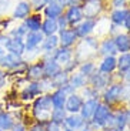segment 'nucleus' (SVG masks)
<instances>
[{"instance_id":"obj_18","label":"nucleus","mask_w":130,"mask_h":131,"mask_svg":"<svg viewBox=\"0 0 130 131\" xmlns=\"http://www.w3.org/2000/svg\"><path fill=\"white\" fill-rule=\"evenodd\" d=\"M99 103H100V98H89V100H85L83 105H81L80 111V117L85 120V121H90L91 117H93L94 111H96V108H97Z\"/></svg>"},{"instance_id":"obj_50","label":"nucleus","mask_w":130,"mask_h":131,"mask_svg":"<svg viewBox=\"0 0 130 131\" xmlns=\"http://www.w3.org/2000/svg\"><path fill=\"white\" fill-rule=\"evenodd\" d=\"M101 131H103V130H101Z\"/></svg>"},{"instance_id":"obj_11","label":"nucleus","mask_w":130,"mask_h":131,"mask_svg":"<svg viewBox=\"0 0 130 131\" xmlns=\"http://www.w3.org/2000/svg\"><path fill=\"white\" fill-rule=\"evenodd\" d=\"M44 39V34L42 31H27V34L24 36V47L26 51H37L42 46V41Z\"/></svg>"},{"instance_id":"obj_38","label":"nucleus","mask_w":130,"mask_h":131,"mask_svg":"<svg viewBox=\"0 0 130 131\" xmlns=\"http://www.w3.org/2000/svg\"><path fill=\"white\" fill-rule=\"evenodd\" d=\"M47 3H49V0H30V4H32V7L36 10V12L43 10L47 6Z\"/></svg>"},{"instance_id":"obj_44","label":"nucleus","mask_w":130,"mask_h":131,"mask_svg":"<svg viewBox=\"0 0 130 131\" xmlns=\"http://www.w3.org/2000/svg\"><path fill=\"white\" fill-rule=\"evenodd\" d=\"M10 131H27V125L24 123H17Z\"/></svg>"},{"instance_id":"obj_33","label":"nucleus","mask_w":130,"mask_h":131,"mask_svg":"<svg viewBox=\"0 0 130 131\" xmlns=\"http://www.w3.org/2000/svg\"><path fill=\"white\" fill-rule=\"evenodd\" d=\"M40 31L44 34V36H53V34H57L59 33V26L57 21L53 19H44L42 23V29Z\"/></svg>"},{"instance_id":"obj_26","label":"nucleus","mask_w":130,"mask_h":131,"mask_svg":"<svg viewBox=\"0 0 130 131\" xmlns=\"http://www.w3.org/2000/svg\"><path fill=\"white\" fill-rule=\"evenodd\" d=\"M116 59H117V71L114 73V75H116L117 80H120L122 79V74L130 69V51L129 53L117 54Z\"/></svg>"},{"instance_id":"obj_40","label":"nucleus","mask_w":130,"mask_h":131,"mask_svg":"<svg viewBox=\"0 0 130 131\" xmlns=\"http://www.w3.org/2000/svg\"><path fill=\"white\" fill-rule=\"evenodd\" d=\"M46 131H63V130H62V125H60V124L47 121V123H46Z\"/></svg>"},{"instance_id":"obj_49","label":"nucleus","mask_w":130,"mask_h":131,"mask_svg":"<svg viewBox=\"0 0 130 131\" xmlns=\"http://www.w3.org/2000/svg\"><path fill=\"white\" fill-rule=\"evenodd\" d=\"M129 131H130V127H129Z\"/></svg>"},{"instance_id":"obj_2","label":"nucleus","mask_w":130,"mask_h":131,"mask_svg":"<svg viewBox=\"0 0 130 131\" xmlns=\"http://www.w3.org/2000/svg\"><path fill=\"white\" fill-rule=\"evenodd\" d=\"M123 91H124V84L120 80H116L100 93V101L113 108L123 105Z\"/></svg>"},{"instance_id":"obj_16","label":"nucleus","mask_w":130,"mask_h":131,"mask_svg":"<svg viewBox=\"0 0 130 131\" xmlns=\"http://www.w3.org/2000/svg\"><path fill=\"white\" fill-rule=\"evenodd\" d=\"M23 61H24L23 57L16 56V54H13V53H7L6 51V54L3 56V59L0 60V69L9 73V71H12V70H14L16 67H19Z\"/></svg>"},{"instance_id":"obj_48","label":"nucleus","mask_w":130,"mask_h":131,"mask_svg":"<svg viewBox=\"0 0 130 131\" xmlns=\"http://www.w3.org/2000/svg\"><path fill=\"white\" fill-rule=\"evenodd\" d=\"M124 105H127V107L130 108V100H129V101H127V103H126V104H124Z\"/></svg>"},{"instance_id":"obj_28","label":"nucleus","mask_w":130,"mask_h":131,"mask_svg":"<svg viewBox=\"0 0 130 131\" xmlns=\"http://www.w3.org/2000/svg\"><path fill=\"white\" fill-rule=\"evenodd\" d=\"M69 85L75 91H80L81 89H85L86 85H87V77H85L79 71H75L69 75Z\"/></svg>"},{"instance_id":"obj_36","label":"nucleus","mask_w":130,"mask_h":131,"mask_svg":"<svg viewBox=\"0 0 130 131\" xmlns=\"http://www.w3.org/2000/svg\"><path fill=\"white\" fill-rule=\"evenodd\" d=\"M79 93H80V95L85 100H89V98H100V93L97 90H94L93 87H90V85H86L85 89H81Z\"/></svg>"},{"instance_id":"obj_9","label":"nucleus","mask_w":130,"mask_h":131,"mask_svg":"<svg viewBox=\"0 0 130 131\" xmlns=\"http://www.w3.org/2000/svg\"><path fill=\"white\" fill-rule=\"evenodd\" d=\"M81 10H83L85 17L97 19V16L103 10V0H85L81 4Z\"/></svg>"},{"instance_id":"obj_21","label":"nucleus","mask_w":130,"mask_h":131,"mask_svg":"<svg viewBox=\"0 0 130 131\" xmlns=\"http://www.w3.org/2000/svg\"><path fill=\"white\" fill-rule=\"evenodd\" d=\"M97 54L101 57H106V56H117V49H116V44L113 41V37H107V39L101 40V43H99V47H97Z\"/></svg>"},{"instance_id":"obj_24","label":"nucleus","mask_w":130,"mask_h":131,"mask_svg":"<svg viewBox=\"0 0 130 131\" xmlns=\"http://www.w3.org/2000/svg\"><path fill=\"white\" fill-rule=\"evenodd\" d=\"M67 95H69V93H67V90H66V87L53 90V91L50 93V98H52L53 108H64Z\"/></svg>"},{"instance_id":"obj_10","label":"nucleus","mask_w":130,"mask_h":131,"mask_svg":"<svg viewBox=\"0 0 130 131\" xmlns=\"http://www.w3.org/2000/svg\"><path fill=\"white\" fill-rule=\"evenodd\" d=\"M86 124H87V121H85L80 117V114H67L64 121L62 123V130L63 131H80Z\"/></svg>"},{"instance_id":"obj_3","label":"nucleus","mask_w":130,"mask_h":131,"mask_svg":"<svg viewBox=\"0 0 130 131\" xmlns=\"http://www.w3.org/2000/svg\"><path fill=\"white\" fill-rule=\"evenodd\" d=\"M103 131H129V123L123 111V105L114 107L109 115Z\"/></svg>"},{"instance_id":"obj_20","label":"nucleus","mask_w":130,"mask_h":131,"mask_svg":"<svg viewBox=\"0 0 130 131\" xmlns=\"http://www.w3.org/2000/svg\"><path fill=\"white\" fill-rule=\"evenodd\" d=\"M4 49L7 53H13L16 56L23 57V54L26 53V47H24V39L23 37H10L9 43L6 44Z\"/></svg>"},{"instance_id":"obj_4","label":"nucleus","mask_w":130,"mask_h":131,"mask_svg":"<svg viewBox=\"0 0 130 131\" xmlns=\"http://www.w3.org/2000/svg\"><path fill=\"white\" fill-rule=\"evenodd\" d=\"M112 110H113V107H110V105L104 104V103H99L97 108H96V111H94L93 117H91L90 121H87V125L91 128L93 131H101L104 127V124H106V121H107L109 115H110Z\"/></svg>"},{"instance_id":"obj_45","label":"nucleus","mask_w":130,"mask_h":131,"mask_svg":"<svg viewBox=\"0 0 130 131\" xmlns=\"http://www.w3.org/2000/svg\"><path fill=\"white\" fill-rule=\"evenodd\" d=\"M123 27L127 30V31L130 33V13H129V16L126 17V20H124V23H123Z\"/></svg>"},{"instance_id":"obj_41","label":"nucleus","mask_w":130,"mask_h":131,"mask_svg":"<svg viewBox=\"0 0 130 131\" xmlns=\"http://www.w3.org/2000/svg\"><path fill=\"white\" fill-rule=\"evenodd\" d=\"M7 77H9L7 71H4V70L0 69V90L6 87V84H7Z\"/></svg>"},{"instance_id":"obj_46","label":"nucleus","mask_w":130,"mask_h":131,"mask_svg":"<svg viewBox=\"0 0 130 131\" xmlns=\"http://www.w3.org/2000/svg\"><path fill=\"white\" fill-rule=\"evenodd\" d=\"M6 54V50H4V47H2L0 46V60L3 59V56Z\"/></svg>"},{"instance_id":"obj_42","label":"nucleus","mask_w":130,"mask_h":131,"mask_svg":"<svg viewBox=\"0 0 130 131\" xmlns=\"http://www.w3.org/2000/svg\"><path fill=\"white\" fill-rule=\"evenodd\" d=\"M126 4L127 0H112V6L114 9H123V7H126Z\"/></svg>"},{"instance_id":"obj_31","label":"nucleus","mask_w":130,"mask_h":131,"mask_svg":"<svg viewBox=\"0 0 130 131\" xmlns=\"http://www.w3.org/2000/svg\"><path fill=\"white\" fill-rule=\"evenodd\" d=\"M23 23H24V26L27 27V30L29 31H40V29H42V23H43V19H42V14H30L27 19L23 20Z\"/></svg>"},{"instance_id":"obj_47","label":"nucleus","mask_w":130,"mask_h":131,"mask_svg":"<svg viewBox=\"0 0 130 131\" xmlns=\"http://www.w3.org/2000/svg\"><path fill=\"white\" fill-rule=\"evenodd\" d=\"M80 131H93V130H91V128H90V127H89V125H87V124H86V125H85V127H83V128H81V130H80Z\"/></svg>"},{"instance_id":"obj_5","label":"nucleus","mask_w":130,"mask_h":131,"mask_svg":"<svg viewBox=\"0 0 130 131\" xmlns=\"http://www.w3.org/2000/svg\"><path fill=\"white\" fill-rule=\"evenodd\" d=\"M40 94H43L40 81H27L26 85L22 87V90L17 93V98L22 104H27V103H32Z\"/></svg>"},{"instance_id":"obj_7","label":"nucleus","mask_w":130,"mask_h":131,"mask_svg":"<svg viewBox=\"0 0 130 131\" xmlns=\"http://www.w3.org/2000/svg\"><path fill=\"white\" fill-rule=\"evenodd\" d=\"M50 57H52L56 63H59V64L62 66V69H63L67 63H70L73 59H75V50L69 49V47H60L59 46L57 49L50 54Z\"/></svg>"},{"instance_id":"obj_17","label":"nucleus","mask_w":130,"mask_h":131,"mask_svg":"<svg viewBox=\"0 0 130 131\" xmlns=\"http://www.w3.org/2000/svg\"><path fill=\"white\" fill-rule=\"evenodd\" d=\"M64 17L67 20V23L70 27H75L80 23L81 20L85 19V14H83V10H81V6H70L66 9Z\"/></svg>"},{"instance_id":"obj_8","label":"nucleus","mask_w":130,"mask_h":131,"mask_svg":"<svg viewBox=\"0 0 130 131\" xmlns=\"http://www.w3.org/2000/svg\"><path fill=\"white\" fill-rule=\"evenodd\" d=\"M97 26V19H89V17H85L81 20L77 26H75L76 34H77L79 39H85V37H89L93 33V30Z\"/></svg>"},{"instance_id":"obj_37","label":"nucleus","mask_w":130,"mask_h":131,"mask_svg":"<svg viewBox=\"0 0 130 131\" xmlns=\"http://www.w3.org/2000/svg\"><path fill=\"white\" fill-rule=\"evenodd\" d=\"M27 27L24 26V23H22L20 26H17L16 29H13L12 31H10V37H23L24 39V36L27 34Z\"/></svg>"},{"instance_id":"obj_15","label":"nucleus","mask_w":130,"mask_h":131,"mask_svg":"<svg viewBox=\"0 0 130 131\" xmlns=\"http://www.w3.org/2000/svg\"><path fill=\"white\" fill-rule=\"evenodd\" d=\"M57 37H59V46L60 47H69V49H72L79 40V37H77V34H76L73 27H69V29H66V30L59 31Z\"/></svg>"},{"instance_id":"obj_25","label":"nucleus","mask_w":130,"mask_h":131,"mask_svg":"<svg viewBox=\"0 0 130 131\" xmlns=\"http://www.w3.org/2000/svg\"><path fill=\"white\" fill-rule=\"evenodd\" d=\"M17 124L14 115L12 114V111L7 110H0V130L2 131H10L14 125Z\"/></svg>"},{"instance_id":"obj_6","label":"nucleus","mask_w":130,"mask_h":131,"mask_svg":"<svg viewBox=\"0 0 130 131\" xmlns=\"http://www.w3.org/2000/svg\"><path fill=\"white\" fill-rule=\"evenodd\" d=\"M117 79L114 74H101V73L96 71L87 79V85H90L94 90H97L99 93H101L109 84H112Z\"/></svg>"},{"instance_id":"obj_29","label":"nucleus","mask_w":130,"mask_h":131,"mask_svg":"<svg viewBox=\"0 0 130 131\" xmlns=\"http://www.w3.org/2000/svg\"><path fill=\"white\" fill-rule=\"evenodd\" d=\"M57 47H59V37L57 34H53V36H44L40 49H42L43 54H49L50 56Z\"/></svg>"},{"instance_id":"obj_39","label":"nucleus","mask_w":130,"mask_h":131,"mask_svg":"<svg viewBox=\"0 0 130 131\" xmlns=\"http://www.w3.org/2000/svg\"><path fill=\"white\" fill-rule=\"evenodd\" d=\"M57 26H59V31H62V30H66V29H69V23H67V20H66V17H64V14H62V16L59 17L57 20Z\"/></svg>"},{"instance_id":"obj_30","label":"nucleus","mask_w":130,"mask_h":131,"mask_svg":"<svg viewBox=\"0 0 130 131\" xmlns=\"http://www.w3.org/2000/svg\"><path fill=\"white\" fill-rule=\"evenodd\" d=\"M129 13H130V9H126V7H123V9H113V12L110 13L112 24H114V26H117V27L123 26L124 20L129 16Z\"/></svg>"},{"instance_id":"obj_22","label":"nucleus","mask_w":130,"mask_h":131,"mask_svg":"<svg viewBox=\"0 0 130 131\" xmlns=\"http://www.w3.org/2000/svg\"><path fill=\"white\" fill-rule=\"evenodd\" d=\"M32 10H33V7L30 4V2H27V0H20L13 10V19H16V20L27 19L32 14Z\"/></svg>"},{"instance_id":"obj_32","label":"nucleus","mask_w":130,"mask_h":131,"mask_svg":"<svg viewBox=\"0 0 130 131\" xmlns=\"http://www.w3.org/2000/svg\"><path fill=\"white\" fill-rule=\"evenodd\" d=\"M77 71L89 79L93 73L97 71V64H96L93 60H86V61H81L80 64H79V67H77Z\"/></svg>"},{"instance_id":"obj_19","label":"nucleus","mask_w":130,"mask_h":131,"mask_svg":"<svg viewBox=\"0 0 130 131\" xmlns=\"http://www.w3.org/2000/svg\"><path fill=\"white\" fill-rule=\"evenodd\" d=\"M97 71L101 74H114L117 71V59L116 56H106L101 59L97 66Z\"/></svg>"},{"instance_id":"obj_51","label":"nucleus","mask_w":130,"mask_h":131,"mask_svg":"<svg viewBox=\"0 0 130 131\" xmlns=\"http://www.w3.org/2000/svg\"><path fill=\"white\" fill-rule=\"evenodd\" d=\"M0 131H2V130H0Z\"/></svg>"},{"instance_id":"obj_12","label":"nucleus","mask_w":130,"mask_h":131,"mask_svg":"<svg viewBox=\"0 0 130 131\" xmlns=\"http://www.w3.org/2000/svg\"><path fill=\"white\" fill-rule=\"evenodd\" d=\"M42 61H43V73H44V79H53L54 75H57L59 73L62 71V66L56 63L49 54H43L42 57Z\"/></svg>"},{"instance_id":"obj_34","label":"nucleus","mask_w":130,"mask_h":131,"mask_svg":"<svg viewBox=\"0 0 130 131\" xmlns=\"http://www.w3.org/2000/svg\"><path fill=\"white\" fill-rule=\"evenodd\" d=\"M69 75L66 71H60L57 75H54L53 79H50V85H52V90H56V89H62L64 85L69 84Z\"/></svg>"},{"instance_id":"obj_43","label":"nucleus","mask_w":130,"mask_h":131,"mask_svg":"<svg viewBox=\"0 0 130 131\" xmlns=\"http://www.w3.org/2000/svg\"><path fill=\"white\" fill-rule=\"evenodd\" d=\"M120 81L123 83V84H126V85H130V69L127 70V71H124L123 74H122Z\"/></svg>"},{"instance_id":"obj_1","label":"nucleus","mask_w":130,"mask_h":131,"mask_svg":"<svg viewBox=\"0 0 130 131\" xmlns=\"http://www.w3.org/2000/svg\"><path fill=\"white\" fill-rule=\"evenodd\" d=\"M53 110L50 93H43L30 103V117L34 121H49Z\"/></svg>"},{"instance_id":"obj_35","label":"nucleus","mask_w":130,"mask_h":131,"mask_svg":"<svg viewBox=\"0 0 130 131\" xmlns=\"http://www.w3.org/2000/svg\"><path fill=\"white\" fill-rule=\"evenodd\" d=\"M66 115H67V111H66L64 108H53L52 113H50V120L49 121L62 125V123L64 121Z\"/></svg>"},{"instance_id":"obj_14","label":"nucleus","mask_w":130,"mask_h":131,"mask_svg":"<svg viewBox=\"0 0 130 131\" xmlns=\"http://www.w3.org/2000/svg\"><path fill=\"white\" fill-rule=\"evenodd\" d=\"M24 79L27 81H40L44 79V73H43V61L37 60V61L29 64L26 73H24Z\"/></svg>"},{"instance_id":"obj_13","label":"nucleus","mask_w":130,"mask_h":131,"mask_svg":"<svg viewBox=\"0 0 130 131\" xmlns=\"http://www.w3.org/2000/svg\"><path fill=\"white\" fill-rule=\"evenodd\" d=\"M83 103H85V98L81 97L79 91H75L72 94H69L66 98L64 110L67 111V114H79Z\"/></svg>"},{"instance_id":"obj_27","label":"nucleus","mask_w":130,"mask_h":131,"mask_svg":"<svg viewBox=\"0 0 130 131\" xmlns=\"http://www.w3.org/2000/svg\"><path fill=\"white\" fill-rule=\"evenodd\" d=\"M43 13H44L46 19H53V20H57L59 17L64 13V7L62 6L60 3H47V6L43 9Z\"/></svg>"},{"instance_id":"obj_23","label":"nucleus","mask_w":130,"mask_h":131,"mask_svg":"<svg viewBox=\"0 0 130 131\" xmlns=\"http://www.w3.org/2000/svg\"><path fill=\"white\" fill-rule=\"evenodd\" d=\"M113 41L116 44V49L119 54L130 51V34L129 33H116L113 36Z\"/></svg>"}]
</instances>
